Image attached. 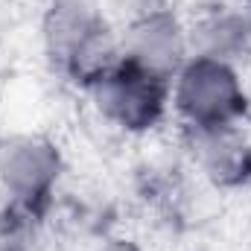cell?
I'll use <instances>...</instances> for the list:
<instances>
[{
    "label": "cell",
    "mask_w": 251,
    "mask_h": 251,
    "mask_svg": "<svg viewBox=\"0 0 251 251\" xmlns=\"http://www.w3.org/2000/svg\"><path fill=\"white\" fill-rule=\"evenodd\" d=\"M181 100L193 117L216 123L237 108L240 97H237V85H234L231 73H225L216 64H199L184 79Z\"/></svg>",
    "instance_id": "obj_1"
},
{
    "label": "cell",
    "mask_w": 251,
    "mask_h": 251,
    "mask_svg": "<svg viewBox=\"0 0 251 251\" xmlns=\"http://www.w3.org/2000/svg\"><path fill=\"white\" fill-rule=\"evenodd\" d=\"M50 173H53V158L47 146L24 143L12 149V155H6V178L15 190L32 193L50 178Z\"/></svg>",
    "instance_id": "obj_2"
},
{
    "label": "cell",
    "mask_w": 251,
    "mask_h": 251,
    "mask_svg": "<svg viewBox=\"0 0 251 251\" xmlns=\"http://www.w3.org/2000/svg\"><path fill=\"white\" fill-rule=\"evenodd\" d=\"M143 79L146 76L126 73L108 82V105H114L123 120H146L158 108V94Z\"/></svg>",
    "instance_id": "obj_3"
}]
</instances>
